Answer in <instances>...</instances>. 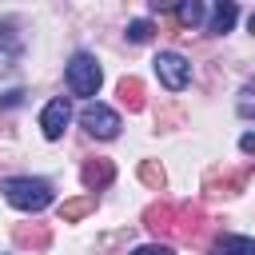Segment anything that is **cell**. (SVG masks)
<instances>
[{"label": "cell", "instance_id": "obj_3", "mask_svg": "<svg viewBox=\"0 0 255 255\" xmlns=\"http://www.w3.org/2000/svg\"><path fill=\"white\" fill-rule=\"evenodd\" d=\"M80 128H84L88 135H96V139H116V135H120V116H116L108 104L88 100V104L80 108Z\"/></svg>", "mask_w": 255, "mask_h": 255}, {"label": "cell", "instance_id": "obj_6", "mask_svg": "<svg viewBox=\"0 0 255 255\" xmlns=\"http://www.w3.org/2000/svg\"><path fill=\"white\" fill-rule=\"evenodd\" d=\"M247 179H251V163H243L239 171H211L207 175V191L211 195H235V191L247 187Z\"/></svg>", "mask_w": 255, "mask_h": 255}, {"label": "cell", "instance_id": "obj_9", "mask_svg": "<svg viewBox=\"0 0 255 255\" xmlns=\"http://www.w3.org/2000/svg\"><path fill=\"white\" fill-rule=\"evenodd\" d=\"M12 239H16L20 247H32V251H44V247L52 243V231H48L44 223H20V227L12 231Z\"/></svg>", "mask_w": 255, "mask_h": 255}, {"label": "cell", "instance_id": "obj_11", "mask_svg": "<svg viewBox=\"0 0 255 255\" xmlns=\"http://www.w3.org/2000/svg\"><path fill=\"white\" fill-rule=\"evenodd\" d=\"M116 92H120V104H124L128 112H139V108H143V80H139V76H124Z\"/></svg>", "mask_w": 255, "mask_h": 255}, {"label": "cell", "instance_id": "obj_2", "mask_svg": "<svg viewBox=\"0 0 255 255\" xmlns=\"http://www.w3.org/2000/svg\"><path fill=\"white\" fill-rule=\"evenodd\" d=\"M100 80H104V72H100V64H96V56H92V52H76L72 64H68V88H72V96L92 100V96L100 92Z\"/></svg>", "mask_w": 255, "mask_h": 255}, {"label": "cell", "instance_id": "obj_19", "mask_svg": "<svg viewBox=\"0 0 255 255\" xmlns=\"http://www.w3.org/2000/svg\"><path fill=\"white\" fill-rule=\"evenodd\" d=\"M12 68V48H0V72Z\"/></svg>", "mask_w": 255, "mask_h": 255}, {"label": "cell", "instance_id": "obj_16", "mask_svg": "<svg viewBox=\"0 0 255 255\" xmlns=\"http://www.w3.org/2000/svg\"><path fill=\"white\" fill-rule=\"evenodd\" d=\"M151 32H155L151 20H131V24H128V40H131V44H147Z\"/></svg>", "mask_w": 255, "mask_h": 255}, {"label": "cell", "instance_id": "obj_4", "mask_svg": "<svg viewBox=\"0 0 255 255\" xmlns=\"http://www.w3.org/2000/svg\"><path fill=\"white\" fill-rule=\"evenodd\" d=\"M151 64H155V76H159V84H163L167 92H183V88L191 84V64H187L179 52H159Z\"/></svg>", "mask_w": 255, "mask_h": 255}, {"label": "cell", "instance_id": "obj_15", "mask_svg": "<svg viewBox=\"0 0 255 255\" xmlns=\"http://www.w3.org/2000/svg\"><path fill=\"white\" fill-rule=\"evenodd\" d=\"M139 179H143L151 191H163V183H167V175H163V167H159L155 159H143V163H139Z\"/></svg>", "mask_w": 255, "mask_h": 255}, {"label": "cell", "instance_id": "obj_17", "mask_svg": "<svg viewBox=\"0 0 255 255\" xmlns=\"http://www.w3.org/2000/svg\"><path fill=\"white\" fill-rule=\"evenodd\" d=\"M131 255H175L167 243H143V247H135Z\"/></svg>", "mask_w": 255, "mask_h": 255}, {"label": "cell", "instance_id": "obj_14", "mask_svg": "<svg viewBox=\"0 0 255 255\" xmlns=\"http://www.w3.org/2000/svg\"><path fill=\"white\" fill-rule=\"evenodd\" d=\"M175 20H179L183 28H195V24L203 20V4H199V0H183V4H175Z\"/></svg>", "mask_w": 255, "mask_h": 255}, {"label": "cell", "instance_id": "obj_1", "mask_svg": "<svg viewBox=\"0 0 255 255\" xmlns=\"http://www.w3.org/2000/svg\"><path fill=\"white\" fill-rule=\"evenodd\" d=\"M0 191L16 211H44L52 203V183L48 179H32V175H12V179L0 183Z\"/></svg>", "mask_w": 255, "mask_h": 255}, {"label": "cell", "instance_id": "obj_8", "mask_svg": "<svg viewBox=\"0 0 255 255\" xmlns=\"http://www.w3.org/2000/svg\"><path fill=\"white\" fill-rule=\"evenodd\" d=\"M143 227L155 235H175V203H151L143 211Z\"/></svg>", "mask_w": 255, "mask_h": 255}, {"label": "cell", "instance_id": "obj_7", "mask_svg": "<svg viewBox=\"0 0 255 255\" xmlns=\"http://www.w3.org/2000/svg\"><path fill=\"white\" fill-rule=\"evenodd\" d=\"M80 179H84V187L96 195V191H104V187L116 179V163H112V159H88V163L80 167Z\"/></svg>", "mask_w": 255, "mask_h": 255}, {"label": "cell", "instance_id": "obj_12", "mask_svg": "<svg viewBox=\"0 0 255 255\" xmlns=\"http://www.w3.org/2000/svg\"><path fill=\"white\" fill-rule=\"evenodd\" d=\"M235 20H239V8H235L231 0H223V4H215L207 32H211V36H223V32H231V24H235Z\"/></svg>", "mask_w": 255, "mask_h": 255}, {"label": "cell", "instance_id": "obj_10", "mask_svg": "<svg viewBox=\"0 0 255 255\" xmlns=\"http://www.w3.org/2000/svg\"><path fill=\"white\" fill-rule=\"evenodd\" d=\"M211 255H255V239H247V235H219L211 243Z\"/></svg>", "mask_w": 255, "mask_h": 255}, {"label": "cell", "instance_id": "obj_5", "mask_svg": "<svg viewBox=\"0 0 255 255\" xmlns=\"http://www.w3.org/2000/svg\"><path fill=\"white\" fill-rule=\"evenodd\" d=\"M68 120H72V104H68V96L48 100V104H44V112H40V128H44V135H48V139H60V135H64V128H68Z\"/></svg>", "mask_w": 255, "mask_h": 255}, {"label": "cell", "instance_id": "obj_13", "mask_svg": "<svg viewBox=\"0 0 255 255\" xmlns=\"http://www.w3.org/2000/svg\"><path fill=\"white\" fill-rule=\"evenodd\" d=\"M96 207V195H80V199H64L60 203V219L64 223H76V219H84L88 211Z\"/></svg>", "mask_w": 255, "mask_h": 255}, {"label": "cell", "instance_id": "obj_18", "mask_svg": "<svg viewBox=\"0 0 255 255\" xmlns=\"http://www.w3.org/2000/svg\"><path fill=\"white\" fill-rule=\"evenodd\" d=\"M239 147H243V155H251V151H255V135H251V131H247V135H243V139H239Z\"/></svg>", "mask_w": 255, "mask_h": 255}]
</instances>
